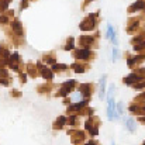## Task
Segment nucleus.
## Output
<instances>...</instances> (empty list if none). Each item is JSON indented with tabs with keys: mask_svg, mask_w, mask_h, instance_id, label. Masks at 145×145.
Listing matches in <instances>:
<instances>
[{
	"mask_svg": "<svg viewBox=\"0 0 145 145\" xmlns=\"http://www.w3.org/2000/svg\"><path fill=\"white\" fill-rule=\"evenodd\" d=\"M95 92H96V85L95 83H80L79 85V95L82 96V99L90 100Z\"/></svg>",
	"mask_w": 145,
	"mask_h": 145,
	"instance_id": "obj_10",
	"label": "nucleus"
},
{
	"mask_svg": "<svg viewBox=\"0 0 145 145\" xmlns=\"http://www.w3.org/2000/svg\"><path fill=\"white\" fill-rule=\"evenodd\" d=\"M128 111H130L133 116H137V117L145 116V103L144 101L133 100V101L128 104Z\"/></svg>",
	"mask_w": 145,
	"mask_h": 145,
	"instance_id": "obj_11",
	"label": "nucleus"
},
{
	"mask_svg": "<svg viewBox=\"0 0 145 145\" xmlns=\"http://www.w3.org/2000/svg\"><path fill=\"white\" fill-rule=\"evenodd\" d=\"M125 125H127L128 131H131V133H134V131L137 130V124H135V121H134V118H133V117H130V118L127 120Z\"/></svg>",
	"mask_w": 145,
	"mask_h": 145,
	"instance_id": "obj_28",
	"label": "nucleus"
},
{
	"mask_svg": "<svg viewBox=\"0 0 145 145\" xmlns=\"http://www.w3.org/2000/svg\"><path fill=\"white\" fill-rule=\"evenodd\" d=\"M68 134H69L71 141H72V144L73 145H82L85 141H86V138H88V134H86L85 131L78 130V128L69 130V131H68Z\"/></svg>",
	"mask_w": 145,
	"mask_h": 145,
	"instance_id": "obj_9",
	"label": "nucleus"
},
{
	"mask_svg": "<svg viewBox=\"0 0 145 145\" xmlns=\"http://www.w3.org/2000/svg\"><path fill=\"white\" fill-rule=\"evenodd\" d=\"M107 38H108V40H111V42H113L114 45H117V44H118L117 34H116V31H114V28H113V25H111V24H107Z\"/></svg>",
	"mask_w": 145,
	"mask_h": 145,
	"instance_id": "obj_25",
	"label": "nucleus"
},
{
	"mask_svg": "<svg viewBox=\"0 0 145 145\" xmlns=\"http://www.w3.org/2000/svg\"><path fill=\"white\" fill-rule=\"evenodd\" d=\"M78 116H79V117H92V116H95V108L86 106V107H85Z\"/></svg>",
	"mask_w": 145,
	"mask_h": 145,
	"instance_id": "obj_26",
	"label": "nucleus"
},
{
	"mask_svg": "<svg viewBox=\"0 0 145 145\" xmlns=\"http://www.w3.org/2000/svg\"><path fill=\"white\" fill-rule=\"evenodd\" d=\"M145 10V0H137L134 1L130 7H128V14H133V13H137V11H144Z\"/></svg>",
	"mask_w": 145,
	"mask_h": 145,
	"instance_id": "obj_20",
	"label": "nucleus"
},
{
	"mask_svg": "<svg viewBox=\"0 0 145 145\" xmlns=\"http://www.w3.org/2000/svg\"><path fill=\"white\" fill-rule=\"evenodd\" d=\"M134 100H137V101H144V103H145V92H142L141 95H138V96L135 97Z\"/></svg>",
	"mask_w": 145,
	"mask_h": 145,
	"instance_id": "obj_36",
	"label": "nucleus"
},
{
	"mask_svg": "<svg viewBox=\"0 0 145 145\" xmlns=\"http://www.w3.org/2000/svg\"><path fill=\"white\" fill-rule=\"evenodd\" d=\"M141 145H145V141H144V142H142V144H141Z\"/></svg>",
	"mask_w": 145,
	"mask_h": 145,
	"instance_id": "obj_40",
	"label": "nucleus"
},
{
	"mask_svg": "<svg viewBox=\"0 0 145 145\" xmlns=\"http://www.w3.org/2000/svg\"><path fill=\"white\" fill-rule=\"evenodd\" d=\"M51 69H52L54 73L61 75V73H69L71 66H69V65H65V63H55V65L51 66Z\"/></svg>",
	"mask_w": 145,
	"mask_h": 145,
	"instance_id": "obj_22",
	"label": "nucleus"
},
{
	"mask_svg": "<svg viewBox=\"0 0 145 145\" xmlns=\"http://www.w3.org/2000/svg\"><path fill=\"white\" fill-rule=\"evenodd\" d=\"M111 145H114V142H111Z\"/></svg>",
	"mask_w": 145,
	"mask_h": 145,
	"instance_id": "obj_42",
	"label": "nucleus"
},
{
	"mask_svg": "<svg viewBox=\"0 0 145 145\" xmlns=\"http://www.w3.org/2000/svg\"><path fill=\"white\" fill-rule=\"evenodd\" d=\"M11 71L17 72V73H21V72H25V65L20 56L18 52H13L10 55V59H8V65H7Z\"/></svg>",
	"mask_w": 145,
	"mask_h": 145,
	"instance_id": "obj_8",
	"label": "nucleus"
},
{
	"mask_svg": "<svg viewBox=\"0 0 145 145\" xmlns=\"http://www.w3.org/2000/svg\"><path fill=\"white\" fill-rule=\"evenodd\" d=\"M58 86L56 85H54L52 82H45V83H42V85H38L37 86V92H38V95H44V96H49L51 93H52V90L54 89H56Z\"/></svg>",
	"mask_w": 145,
	"mask_h": 145,
	"instance_id": "obj_13",
	"label": "nucleus"
},
{
	"mask_svg": "<svg viewBox=\"0 0 145 145\" xmlns=\"http://www.w3.org/2000/svg\"><path fill=\"white\" fill-rule=\"evenodd\" d=\"M83 145H100V142H97V141H95V140H92V141H89V142H86V144Z\"/></svg>",
	"mask_w": 145,
	"mask_h": 145,
	"instance_id": "obj_38",
	"label": "nucleus"
},
{
	"mask_svg": "<svg viewBox=\"0 0 145 145\" xmlns=\"http://www.w3.org/2000/svg\"><path fill=\"white\" fill-rule=\"evenodd\" d=\"M107 118L111 121L114 118H117V110H116V103L114 99H107Z\"/></svg>",
	"mask_w": 145,
	"mask_h": 145,
	"instance_id": "obj_17",
	"label": "nucleus"
},
{
	"mask_svg": "<svg viewBox=\"0 0 145 145\" xmlns=\"http://www.w3.org/2000/svg\"><path fill=\"white\" fill-rule=\"evenodd\" d=\"M37 66H38V71H40V76H42L45 79V82H52V79H54L52 69L48 68V66H45V63H42L41 61L37 62Z\"/></svg>",
	"mask_w": 145,
	"mask_h": 145,
	"instance_id": "obj_12",
	"label": "nucleus"
},
{
	"mask_svg": "<svg viewBox=\"0 0 145 145\" xmlns=\"http://www.w3.org/2000/svg\"><path fill=\"white\" fill-rule=\"evenodd\" d=\"M90 69V63L88 62H80V61H76L75 63L71 65V71L76 72V73H85Z\"/></svg>",
	"mask_w": 145,
	"mask_h": 145,
	"instance_id": "obj_15",
	"label": "nucleus"
},
{
	"mask_svg": "<svg viewBox=\"0 0 145 145\" xmlns=\"http://www.w3.org/2000/svg\"><path fill=\"white\" fill-rule=\"evenodd\" d=\"M42 63L45 65H55L56 63V52L55 51H48L45 54H42V59H41Z\"/></svg>",
	"mask_w": 145,
	"mask_h": 145,
	"instance_id": "obj_19",
	"label": "nucleus"
},
{
	"mask_svg": "<svg viewBox=\"0 0 145 145\" xmlns=\"http://www.w3.org/2000/svg\"><path fill=\"white\" fill-rule=\"evenodd\" d=\"M30 1H35V0H30Z\"/></svg>",
	"mask_w": 145,
	"mask_h": 145,
	"instance_id": "obj_41",
	"label": "nucleus"
},
{
	"mask_svg": "<svg viewBox=\"0 0 145 145\" xmlns=\"http://www.w3.org/2000/svg\"><path fill=\"white\" fill-rule=\"evenodd\" d=\"M75 47H76V40H75L73 37H68L66 41H65L63 45H62V49H63V51H73Z\"/></svg>",
	"mask_w": 145,
	"mask_h": 145,
	"instance_id": "obj_24",
	"label": "nucleus"
},
{
	"mask_svg": "<svg viewBox=\"0 0 145 145\" xmlns=\"http://www.w3.org/2000/svg\"><path fill=\"white\" fill-rule=\"evenodd\" d=\"M14 20V11L13 10H7L4 13H0V25L1 27H6V25H10Z\"/></svg>",
	"mask_w": 145,
	"mask_h": 145,
	"instance_id": "obj_14",
	"label": "nucleus"
},
{
	"mask_svg": "<svg viewBox=\"0 0 145 145\" xmlns=\"http://www.w3.org/2000/svg\"><path fill=\"white\" fill-rule=\"evenodd\" d=\"M72 56H73V59H76V61H80V62H88V63H90L92 61H95L96 59V52L93 51V49H85V48H75L72 51Z\"/></svg>",
	"mask_w": 145,
	"mask_h": 145,
	"instance_id": "obj_6",
	"label": "nucleus"
},
{
	"mask_svg": "<svg viewBox=\"0 0 145 145\" xmlns=\"http://www.w3.org/2000/svg\"><path fill=\"white\" fill-rule=\"evenodd\" d=\"M92 1H95V0H83V3H82V10H85Z\"/></svg>",
	"mask_w": 145,
	"mask_h": 145,
	"instance_id": "obj_37",
	"label": "nucleus"
},
{
	"mask_svg": "<svg viewBox=\"0 0 145 145\" xmlns=\"http://www.w3.org/2000/svg\"><path fill=\"white\" fill-rule=\"evenodd\" d=\"M25 73L28 75V78H33V79L38 78V76H40V71H38V66H37V63L28 62V63L25 65Z\"/></svg>",
	"mask_w": 145,
	"mask_h": 145,
	"instance_id": "obj_18",
	"label": "nucleus"
},
{
	"mask_svg": "<svg viewBox=\"0 0 145 145\" xmlns=\"http://www.w3.org/2000/svg\"><path fill=\"white\" fill-rule=\"evenodd\" d=\"M99 21H100V11L90 13L89 16H86L80 21L79 28H80V31H88V33L95 31V30H97V27H99Z\"/></svg>",
	"mask_w": 145,
	"mask_h": 145,
	"instance_id": "obj_3",
	"label": "nucleus"
},
{
	"mask_svg": "<svg viewBox=\"0 0 145 145\" xmlns=\"http://www.w3.org/2000/svg\"><path fill=\"white\" fill-rule=\"evenodd\" d=\"M116 110H117V117H118V116H121V114H123V104H121V103H118V104L116 106Z\"/></svg>",
	"mask_w": 145,
	"mask_h": 145,
	"instance_id": "obj_35",
	"label": "nucleus"
},
{
	"mask_svg": "<svg viewBox=\"0 0 145 145\" xmlns=\"http://www.w3.org/2000/svg\"><path fill=\"white\" fill-rule=\"evenodd\" d=\"M79 88V83L75 80V79H69V80H66V82H63L62 85H59L58 86V90L54 93V96L55 97H68L75 89H78Z\"/></svg>",
	"mask_w": 145,
	"mask_h": 145,
	"instance_id": "obj_4",
	"label": "nucleus"
},
{
	"mask_svg": "<svg viewBox=\"0 0 145 145\" xmlns=\"http://www.w3.org/2000/svg\"><path fill=\"white\" fill-rule=\"evenodd\" d=\"M13 0H0V13H4L8 10V4L11 3Z\"/></svg>",
	"mask_w": 145,
	"mask_h": 145,
	"instance_id": "obj_29",
	"label": "nucleus"
},
{
	"mask_svg": "<svg viewBox=\"0 0 145 145\" xmlns=\"http://www.w3.org/2000/svg\"><path fill=\"white\" fill-rule=\"evenodd\" d=\"M144 24H145V10L141 11L138 16H134V17H130V18H128L125 31H127V34H131V35L134 34V35H137Z\"/></svg>",
	"mask_w": 145,
	"mask_h": 145,
	"instance_id": "obj_2",
	"label": "nucleus"
},
{
	"mask_svg": "<svg viewBox=\"0 0 145 145\" xmlns=\"http://www.w3.org/2000/svg\"><path fill=\"white\" fill-rule=\"evenodd\" d=\"M11 83H13V79H11L10 72H8L6 68H0V85L8 88Z\"/></svg>",
	"mask_w": 145,
	"mask_h": 145,
	"instance_id": "obj_16",
	"label": "nucleus"
},
{
	"mask_svg": "<svg viewBox=\"0 0 145 145\" xmlns=\"http://www.w3.org/2000/svg\"><path fill=\"white\" fill-rule=\"evenodd\" d=\"M138 121H140L141 124H144V125H145V116H141V117H138Z\"/></svg>",
	"mask_w": 145,
	"mask_h": 145,
	"instance_id": "obj_39",
	"label": "nucleus"
},
{
	"mask_svg": "<svg viewBox=\"0 0 145 145\" xmlns=\"http://www.w3.org/2000/svg\"><path fill=\"white\" fill-rule=\"evenodd\" d=\"M66 121H68V117H66V116H59V117L54 121L52 128H54L55 131H61V130H63V128L66 127Z\"/></svg>",
	"mask_w": 145,
	"mask_h": 145,
	"instance_id": "obj_21",
	"label": "nucleus"
},
{
	"mask_svg": "<svg viewBox=\"0 0 145 145\" xmlns=\"http://www.w3.org/2000/svg\"><path fill=\"white\" fill-rule=\"evenodd\" d=\"M133 89H134V90H145V80H141V82L135 83V85L133 86Z\"/></svg>",
	"mask_w": 145,
	"mask_h": 145,
	"instance_id": "obj_30",
	"label": "nucleus"
},
{
	"mask_svg": "<svg viewBox=\"0 0 145 145\" xmlns=\"http://www.w3.org/2000/svg\"><path fill=\"white\" fill-rule=\"evenodd\" d=\"M66 125L68 127H72V128H78L80 125V117L79 116H68Z\"/></svg>",
	"mask_w": 145,
	"mask_h": 145,
	"instance_id": "obj_23",
	"label": "nucleus"
},
{
	"mask_svg": "<svg viewBox=\"0 0 145 145\" xmlns=\"http://www.w3.org/2000/svg\"><path fill=\"white\" fill-rule=\"evenodd\" d=\"M28 6H30V0H21V1H20V11L25 10Z\"/></svg>",
	"mask_w": 145,
	"mask_h": 145,
	"instance_id": "obj_32",
	"label": "nucleus"
},
{
	"mask_svg": "<svg viewBox=\"0 0 145 145\" xmlns=\"http://www.w3.org/2000/svg\"><path fill=\"white\" fill-rule=\"evenodd\" d=\"M106 80H107V76L104 75L100 80V99H104L106 96Z\"/></svg>",
	"mask_w": 145,
	"mask_h": 145,
	"instance_id": "obj_27",
	"label": "nucleus"
},
{
	"mask_svg": "<svg viewBox=\"0 0 145 145\" xmlns=\"http://www.w3.org/2000/svg\"><path fill=\"white\" fill-rule=\"evenodd\" d=\"M141 80H145V68L144 66H140V68L133 69V72L123 79V83L133 88L135 83H138V82H141Z\"/></svg>",
	"mask_w": 145,
	"mask_h": 145,
	"instance_id": "obj_5",
	"label": "nucleus"
},
{
	"mask_svg": "<svg viewBox=\"0 0 145 145\" xmlns=\"http://www.w3.org/2000/svg\"><path fill=\"white\" fill-rule=\"evenodd\" d=\"M100 45V33L96 31L95 34H83L78 38V47L85 49H95Z\"/></svg>",
	"mask_w": 145,
	"mask_h": 145,
	"instance_id": "obj_1",
	"label": "nucleus"
},
{
	"mask_svg": "<svg viewBox=\"0 0 145 145\" xmlns=\"http://www.w3.org/2000/svg\"><path fill=\"white\" fill-rule=\"evenodd\" d=\"M118 56H120V51H118L117 48H114L113 49V58H111V59H113V62H116V61L118 59Z\"/></svg>",
	"mask_w": 145,
	"mask_h": 145,
	"instance_id": "obj_33",
	"label": "nucleus"
},
{
	"mask_svg": "<svg viewBox=\"0 0 145 145\" xmlns=\"http://www.w3.org/2000/svg\"><path fill=\"white\" fill-rule=\"evenodd\" d=\"M10 96L14 97V99H17V97H21V92H18V90L13 89V90H10Z\"/></svg>",
	"mask_w": 145,
	"mask_h": 145,
	"instance_id": "obj_34",
	"label": "nucleus"
},
{
	"mask_svg": "<svg viewBox=\"0 0 145 145\" xmlns=\"http://www.w3.org/2000/svg\"><path fill=\"white\" fill-rule=\"evenodd\" d=\"M27 73L25 72H21V73H18V80H20V83L21 85H25L27 83Z\"/></svg>",
	"mask_w": 145,
	"mask_h": 145,
	"instance_id": "obj_31",
	"label": "nucleus"
},
{
	"mask_svg": "<svg viewBox=\"0 0 145 145\" xmlns=\"http://www.w3.org/2000/svg\"><path fill=\"white\" fill-rule=\"evenodd\" d=\"M100 127H101V120H100V117H97V116L88 117L86 121H85V128H86V131H88L92 137H96L97 134H99Z\"/></svg>",
	"mask_w": 145,
	"mask_h": 145,
	"instance_id": "obj_7",
	"label": "nucleus"
}]
</instances>
